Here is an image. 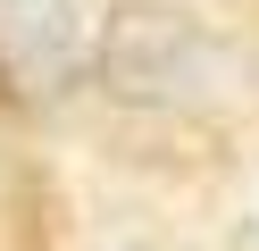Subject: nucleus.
<instances>
[{
	"label": "nucleus",
	"mask_w": 259,
	"mask_h": 251,
	"mask_svg": "<svg viewBox=\"0 0 259 251\" xmlns=\"http://www.w3.org/2000/svg\"><path fill=\"white\" fill-rule=\"evenodd\" d=\"M92 67H101V84H109L117 100L167 109V100H192V92H201V76H209V33L192 25L184 9H167V0H125V9H109Z\"/></svg>",
	"instance_id": "nucleus-1"
},
{
	"label": "nucleus",
	"mask_w": 259,
	"mask_h": 251,
	"mask_svg": "<svg viewBox=\"0 0 259 251\" xmlns=\"http://www.w3.org/2000/svg\"><path fill=\"white\" fill-rule=\"evenodd\" d=\"M84 67V0H0V92L59 100Z\"/></svg>",
	"instance_id": "nucleus-2"
}]
</instances>
